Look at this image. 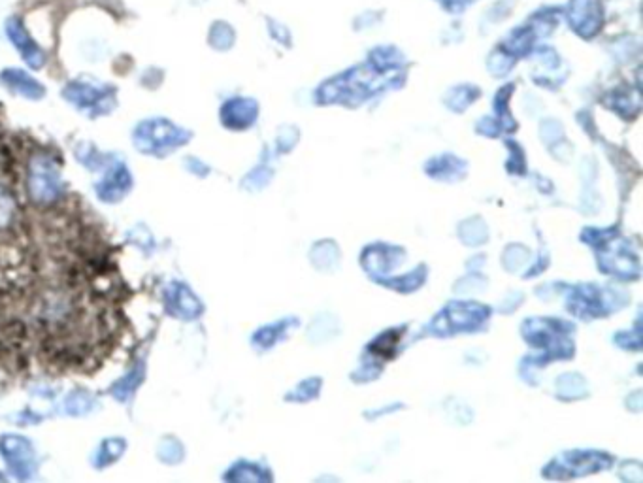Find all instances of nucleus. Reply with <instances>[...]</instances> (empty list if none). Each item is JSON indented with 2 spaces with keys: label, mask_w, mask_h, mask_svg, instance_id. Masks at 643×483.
Instances as JSON below:
<instances>
[{
  "label": "nucleus",
  "mask_w": 643,
  "mask_h": 483,
  "mask_svg": "<svg viewBox=\"0 0 643 483\" xmlns=\"http://www.w3.org/2000/svg\"><path fill=\"white\" fill-rule=\"evenodd\" d=\"M6 34L12 40V44L16 46L17 50L21 51V55L25 57V61L34 68L42 67L44 65V51L40 50L31 38L29 31L25 29L23 21L19 17H10L6 21Z\"/></svg>",
  "instance_id": "f257e3e1"
},
{
  "label": "nucleus",
  "mask_w": 643,
  "mask_h": 483,
  "mask_svg": "<svg viewBox=\"0 0 643 483\" xmlns=\"http://www.w3.org/2000/svg\"><path fill=\"white\" fill-rule=\"evenodd\" d=\"M136 136L140 140H148L153 146H170V144H176L180 142L182 138V133L172 125V123H166V121H149V123H144Z\"/></svg>",
  "instance_id": "f03ea898"
},
{
  "label": "nucleus",
  "mask_w": 643,
  "mask_h": 483,
  "mask_svg": "<svg viewBox=\"0 0 643 483\" xmlns=\"http://www.w3.org/2000/svg\"><path fill=\"white\" fill-rule=\"evenodd\" d=\"M106 89H99L89 84H72L66 89V99L76 102L82 108H93L99 106L102 100L106 99Z\"/></svg>",
  "instance_id": "7ed1b4c3"
},
{
  "label": "nucleus",
  "mask_w": 643,
  "mask_h": 483,
  "mask_svg": "<svg viewBox=\"0 0 643 483\" xmlns=\"http://www.w3.org/2000/svg\"><path fill=\"white\" fill-rule=\"evenodd\" d=\"M2 80H4V84L10 85L12 89H17L25 97H31V99L42 97V91H44L42 85L21 70H6L2 74Z\"/></svg>",
  "instance_id": "20e7f679"
}]
</instances>
